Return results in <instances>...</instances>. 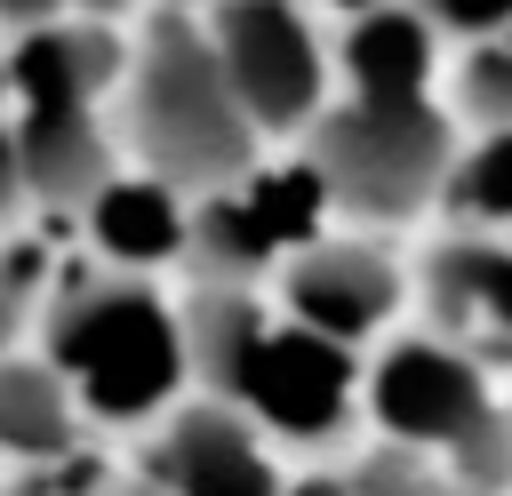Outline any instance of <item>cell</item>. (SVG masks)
Segmentation results:
<instances>
[{
	"label": "cell",
	"instance_id": "25",
	"mask_svg": "<svg viewBox=\"0 0 512 496\" xmlns=\"http://www.w3.org/2000/svg\"><path fill=\"white\" fill-rule=\"evenodd\" d=\"M304 8H312V0H304ZM320 8H336V16L352 24V16H368V8H392V0H320Z\"/></svg>",
	"mask_w": 512,
	"mask_h": 496
},
{
	"label": "cell",
	"instance_id": "1",
	"mask_svg": "<svg viewBox=\"0 0 512 496\" xmlns=\"http://www.w3.org/2000/svg\"><path fill=\"white\" fill-rule=\"evenodd\" d=\"M184 352L192 384L208 400H232L264 440L288 448H336L368 416V368L360 352L312 336L256 288H184Z\"/></svg>",
	"mask_w": 512,
	"mask_h": 496
},
{
	"label": "cell",
	"instance_id": "3",
	"mask_svg": "<svg viewBox=\"0 0 512 496\" xmlns=\"http://www.w3.org/2000/svg\"><path fill=\"white\" fill-rule=\"evenodd\" d=\"M128 56H136V32L96 24V16H64V24L24 32L8 48L24 200H40V208H88L128 168V152L112 136V104H120Z\"/></svg>",
	"mask_w": 512,
	"mask_h": 496
},
{
	"label": "cell",
	"instance_id": "2",
	"mask_svg": "<svg viewBox=\"0 0 512 496\" xmlns=\"http://www.w3.org/2000/svg\"><path fill=\"white\" fill-rule=\"evenodd\" d=\"M112 136L144 176L176 184L184 200H208V192H232L256 176L264 136L216 64L208 16H192V8L136 16V56H128V80L112 104Z\"/></svg>",
	"mask_w": 512,
	"mask_h": 496
},
{
	"label": "cell",
	"instance_id": "10",
	"mask_svg": "<svg viewBox=\"0 0 512 496\" xmlns=\"http://www.w3.org/2000/svg\"><path fill=\"white\" fill-rule=\"evenodd\" d=\"M416 296L432 312V336L464 344L472 360H512V240H496V232L432 240Z\"/></svg>",
	"mask_w": 512,
	"mask_h": 496
},
{
	"label": "cell",
	"instance_id": "7",
	"mask_svg": "<svg viewBox=\"0 0 512 496\" xmlns=\"http://www.w3.org/2000/svg\"><path fill=\"white\" fill-rule=\"evenodd\" d=\"M216 64L256 120V136H312L320 112L336 104V48L312 32L304 0H216L208 8Z\"/></svg>",
	"mask_w": 512,
	"mask_h": 496
},
{
	"label": "cell",
	"instance_id": "21",
	"mask_svg": "<svg viewBox=\"0 0 512 496\" xmlns=\"http://www.w3.org/2000/svg\"><path fill=\"white\" fill-rule=\"evenodd\" d=\"M24 208V168H16V104H8V56H0V224Z\"/></svg>",
	"mask_w": 512,
	"mask_h": 496
},
{
	"label": "cell",
	"instance_id": "11",
	"mask_svg": "<svg viewBox=\"0 0 512 496\" xmlns=\"http://www.w3.org/2000/svg\"><path fill=\"white\" fill-rule=\"evenodd\" d=\"M80 232L96 248V264L112 272H160V264H184V240H192V200L144 168H120L88 208H80Z\"/></svg>",
	"mask_w": 512,
	"mask_h": 496
},
{
	"label": "cell",
	"instance_id": "27",
	"mask_svg": "<svg viewBox=\"0 0 512 496\" xmlns=\"http://www.w3.org/2000/svg\"><path fill=\"white\" fill-rule=\"evenodd\" d=\"M128 496H152V488H144V480H128Z\"/></svg>",
	"mask_w": 512,
	"mask_h": 496
},
{
	"label": "cell",
	"instance_id": "19",
	"mask_svg": "<svg viewBox=\"0 0 512 496\" xmlns=\"http://www.w3.org/2000/svg\"><path fill=\"white\" fill-rule=\"evenodd\" d=\"M432 32H456V40H496V32H512V0H408Z\"/></svg>",
	"mask_w": 512,
	"mask_h": 496
},
{
	"label": "cell",
	"instance_id": "17",
	"mask_svg": "<svg viewBox=\"0 0 512 496\" xmlns=\"http://www.w3.org/2000/svg\"><path fill=\"white\" fill-rule=\"evenodd\" d=\"M48 288H56V264L32 240H0V360L24 344V328H40Z\"/></svg>",
	"mask_w": 512,
	"mask_h": 496
},
{
	"label": "cell",
	"instance_id": "6",
	"mask_svg": "<svg viewBox=\"0 0 512 496\" xmlns=\"http://www.w3.org/2000/svg\"><path fill=\"white\" fill-rule=\"evenodd\" d=\"M464 136L472 128L456 120L448 96H408V104L336 96L320 112V128L304 136V160L320 168L336 216H352V224H416L424 208H440Z\"/></svg>",
	"mask_w": 512,
	"mask_h": 496
},
{
	"label": "cell",
	"instance_id": "8",
	"mask_svg": "<svg viewBox=\"0 0 512 496\" xmlns=\"http://www.w3.org/2000/svg\"><path fill=\"white\" fill-rule=\"evenodd\" d=\"M272 304H280L288 320H304L312 336H328V344H344V352H368V344L400 320L408 272H400V256H392L384 240H368V232H320L312 248H296V256L280 264Z\"/></svg>",
	"mask_w": 512,
	"mask_h": 496
},
{
	"label": "cell",
	"instance_id": "24",
	"mask_svg": "<svg viewBox=\"0 0 512 496\" xmlns=\"http://www.w3.org/2000/svg\"><path fill=\"white\" fill-rule=\"evenodd\" d=\"M136 8H152V0H72V16H96V24H128Z\"/></svg>",
	"mask_w": 512,
	"mask_h": 496
},
{
	"label": "cell",
	"instance_id": "14",
	"mask_svg": "<svg viewBox=\"0 0 512 496\" xmlns=\"http://www.w3.org/2000/svg\"><path fill=\"white\" fill-rule=\"evenodd\" d=\"M280 264H288V256H280V240L264 232L248 184L192 200V240H184L192 288H264V280H280Z\"/></svg>",
	"mask_w": 512,
	"mask_h": 496
},
{
	"label": "cell",
	"instance_id": "22",
	"mask_svg": "<svg viewBox=\"0 0 512 496\" xmlns=\"http://www.w3.org/2000/svg\"><path fill=\"white\" fill-rule=\"evenodd\" d=\"M72 16V0H0V24L24 40V32H48V24H64Z\"/></svg>",
	"mask_w": 512,
	"mask_h": 496
},
{
	"label": "cell",
	"instance_id": "12",
	"mask_svg": "<svg viewBox=\"0 0 512 496\" xmlns=\"http://www.w3.org/2000/svg\"><path fill=\"white\" fill-rule=\"evenodd\" d=\"M336 96H376V104H408V96H432L440 80V32L392 0V8H368L336 32Z\"/></svg>",
	"mask_w": 512,
	"mask_h": 496
},
{
	"label": "cell",
	"instance_id": "4",
	"mask_svg": "<svg viewBox=\"0 0 512 496\" xmlns=\"http://www.w3.org/2000/svg\"><path fill=\"white\" fill-rule=\"evenodd\" d=\"M40 360L80 392L96 424H152L184 408L192 352H184V312L112 264H64L40 312Z\"/></svg>",
	"mask_w": 512,
	"mask_h": 496
},
{
	"label": "cell",
	"instance_id": "9",
	"mask_svg": "<svg viewBox=\"0 0 512 496\" xmlns=\"http://www.w3.org/2000/svg\"><path fill=\"white\" fill-rule=\"evenodd\" d=\"M136 480L152 496H288V480L272 464V440L232 400H208V392H192L184 408L160 416Z\"/></svg>",
	"mask_w": 512,
	"mask_h": 496
},
{
	"label": "cell",
	"instance_id": "20",
	"mask_svg": "<svg viewBox=\"0 0 512 496\" xmlns=\"http://www.w3.org/2000/svg\"><path fill=\"white\" fill-rule=\"evenodd\" d=\"M0 496H128V480H112L104 464L72 456V464H48V472H16Z\"/></svg>",
	"mask_w": 512,
	"mask_h": 496
},
{
	"label": "cell",
	"instance_id": "26",
	"mask_svg": "<svg viewBox=\"0 0 512 496\" xmlns=\"http://www.w3.org/2000/svg\"><path fill=\"white\" fill-rule=\"evenodd\" d=\"M152 8H192V0H152ZM208 8H216V0H208Z\"/></svg>",
	"mask_w": 512,
	"mask_h": 496
},
{
	"label": "cell",
	"instance_id": "5",
	"mask_svg": "<svg viewBox=\"0 0 512 496\" xmlns=\"http://www.w3.org/2000/svg\"><path fill=\"white\" fill-rule=\"evenodd\" d=\"M368 424L432 464H448L472 496H504L512 488V408L488 384V360H472L464 344L408 328L384 336L368 360Z\"/></svg>",
	"mask_w": 512,
	"mask_h": 496
},
{
	"label": "cell",
	"instance_id": "13",
	"mask_svg": "<svg viewBox=\"0 0 512 496\" xmlns=\"http://www.w3.org/2000/svg\"><path fill=\"white\" fill-rule=\"evenodd\" d=\"M80 392L40 360V352H8L0 360V464L8 472H48L80 456Z\"/></svg>",
	"mask_w": 512,
	"mask_h": 496
},
{
	"label": "cell",
	"instance_id": "16",
	"mask_svg": "<svg viewBox=\"0 0 512 496\" xmlns=\"http://www.w3.org/2000/svg\"><path fill=\"white\" fill-rule=\"evenodd\" d=\"M448 104H456V120H464L472 136L512 128V32H496V40H480V48L456 56V72H448Z\"/></svg>",
	"mask_w": 512,
	"mask_h": 496
},
{
	"label": "cell",
	"instance_id": "15",
	"mask_svg": "<svg viewBox=\"0 0 512 496\" xmlns=\"http://www.w3.org/2000/svg\"><path fill=\"white\" fill-rule=\"evenodd\" d=\"M440 216H448V232L512 240V128L464 136V152L448 168V192H440Z\"/></svg>",
	"mask_w": 512,
	"mask_h": 496
},
{
	"label": "cell",
	"instance_id": "23",
	"mask_svg": "<svg viewBox=\"0 0 512 496\" xmlns=\"http://www.w3.org/2000/svg\"><path fill=\"white\" fill-rule=\"evenodd\" d=\"M288 496H360V488H352V472H296Z\"/></svg>",
	"mask_w": 512,
	"mask_h": 496
},
{
	"label": "cell",
	"instance_id": "18",
	"mask_svg": "<svg viewBox=\"0 0 512 496\" xmlns=\"http://www.w3.org/2000/svg\"><path fill=\"white\" fill-rule=\"evenodd\" d=\"M344 472H352L360 496H472L448 464H432V456H416V448H400V440H376V448L352 456Z\"/></svg>",
	"mask_w": 512,
	"mask_h": 496
}]
</instances>
